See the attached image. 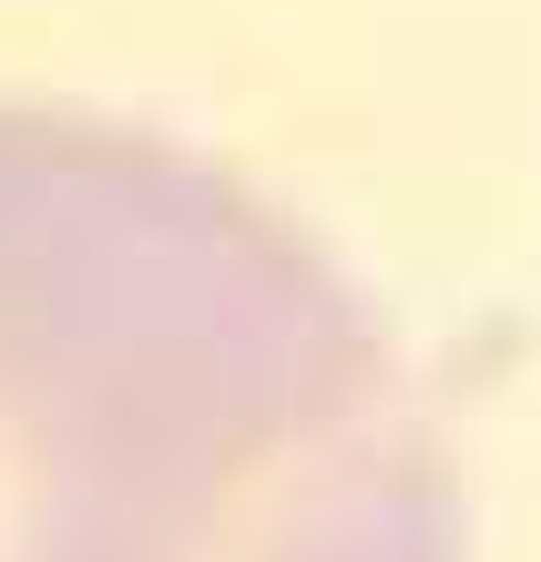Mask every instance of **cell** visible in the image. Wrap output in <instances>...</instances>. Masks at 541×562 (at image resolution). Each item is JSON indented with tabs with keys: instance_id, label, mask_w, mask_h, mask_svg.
Here are the masks:
<instances>
[{
	"instance_id": "obj_1",
	"label": "cell",
	"mask_w": 541,
	"mask_h": 562,
	"mask_svg": "<svg viewBox=\"0 0 541 562\" xmlns=\"http://www.w3.org/2000/svg\"><path fill=\"white\" fill-rule=\"evenodd\" d=\"M0 562H460L439 400L246 175L0 103Z\"/></svg>"
}]
</instances>
